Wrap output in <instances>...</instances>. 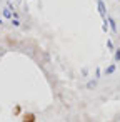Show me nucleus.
<instances>
[{"mask_svg": "<svg viewBox=\"0 0 120 122\" xmlns=\"http://www.w3.org/2000/svg\"><path fill=\"white\" fill-rule=\"evenodd\" d=\"M98 10H100L102 17L105 19V5H103V2H102V0H98Z\"/></svg>", "mask_w": 120, "mask_h": 122, "instance_id": "nucleus-1", "label": "nucleus"}, {"mask_svg": "<svg viewBox=\"0 0 120 122\" xmlns=\"http://www.w3.org/2000/svg\"><path fill=\"white\" fill-rule=\"evenodd\" d=\"M113 70H115V65H110V67H108V69H107V74H112V72H113Z\"/></svg>", "mask_w": 120, "mask_h": 122, "instance_id": "nucleus-2", "label": "nucleus"}, {"mask_svg": "<svg viewBox=\"0 0 120 122\" xmlns=\"http://www.w3.org/2000/svg\"><path fill=\"white\" fill-rule=\"evenodd\" d=\"M32 120H34V115H27L25 117V122H32Z\"/></svg>", "mask_w": 120, "mask_h": 122, "instance_id": "nucleus-3", "label": "nucleus"}, {"mask_svg": "<svg viewBox=\"0 0 120 122\" xmlns=\"http://www.w3.org/2000/svg\"><path fill=\"white\" fill-rule=\"evenodd\" d=\"M110 25H112V30H113V32H115V30H117V29H115V22H113V20H112V19H110Z\"/></svg>", "mask_w": 120, "mask_h": 122, "instance_id": "nucleus-4", "label": "nucleus"}, {"mask_svg": "<svg viewBox=\"0 0 120 122\" xmlns=\"http://www.w3.org/2000/svg\"><path fill=\"white\" fill-rule=\"evenodd\" d=\"M107 47H108V49H113V44H112V40H108V42H107Z\"/></svg>", "mask_w": 120, "mask_h": 122, "instance_id": "nucleus-5", "label": "nucleus"}, {"mask_svg": "<svg viewBox=\"0 0 120 122\" xmlns=\"http://www.w3.org/2000/svg\"><path fill=\"white\" fill-rule=\"evenodd\" d=\"M115 59H117V60H120V50H117V54H115Z\"/></svg>", "mask_w": 120, "mask_h": 122, "instance_id": "nucleus-6", "label": "nucleus"}]
</instances>
